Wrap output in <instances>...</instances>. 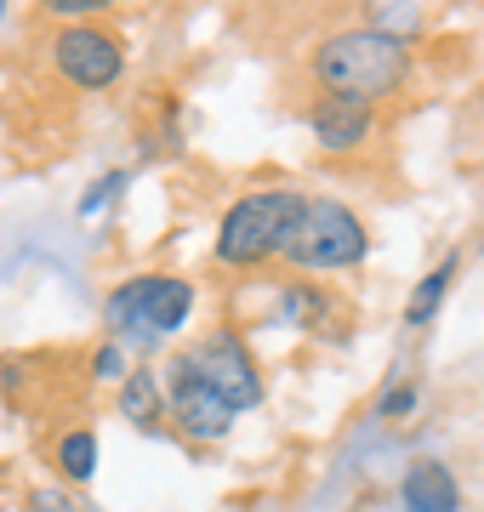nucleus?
<instances>
[{
    "mask_svg": "<svg viewBox=\"0 0 484 512\" xmlns=\"http://www.w3.org/2000/svg\"><path fill=\"white\" fill-rule=\"evenodd\" d=\"M308 74L325 97H359V103L382 109L410 80V40L393 35L388 23H348V29L314 40Z\"/></svg>",
    "mask_w": 484,
    "mask_h": 512,
    "instance_id": "1",
    "label": "nucleus"
},
{
    "mask_svg": "<svg viewBox=\"0 0 484 512\" xmlns=\"http://www.w3.org/2000/svg\"><path fill=\"white\" fill-rule=\"evenodd\" d=\"M302 211H308V194H302V188H285V183L245 188L240 200L223 211L217 239H211L217 268L251 274V268H268V262H285L291 245H297Z\"/></svg>",
    "mask_w": 484,
    "mask_h": 512,
    "instance_id": "2",
    "label": "nucleus"
},
{
    "mask_svg": "<svg viewBox=\"0 0 484 512\" xmlns=\"http://www.w3.org/2000/svg\"><path fill=\"white\" fill-rule=\"evenodd\" d=\"M194 279L188 274H131L103 296V325L109 342H154V336H177L194 313Z\"/></svg>",
    "mask_w": 484,
    "mask_h": 512,
    "instance_id": "3",
    "label": "nucleus"
},
{
    "mask_svg": "<svg viewBox=\"0 0 484 512\" xmlns=\"http://www.w3.org/2000/svg\"><path fill=\"white\" fill-rule=\"evenodd\" d=\"M371 256V228L359 217L354 205L331 200V194H308V211H302V228H297V245L285 256V268L297 279L308 274H348Z\"/></svg>",
    "mask_w": 484,
    "mask_h": 512,
    "instance_id": "4",
    "label": "nucleus"
},
{
    "mask_svg": "<svg viewBox=\"0 0 484 512\" xmlns=\"http://www.w3.org/2000/svg\"><path fill=\"white\" fill-rule=\"evenodd\" d=\"M177 359H183V365L194 370V376H200L228 410H257V404L268 399L262 365H257V353H251V342L240 336V325H211L200 342L183 348Z\"/></svg>",
    "mask_w": 484,
    "mask_h": 512,
    "instance_id": "5",
    "label": "nucleus"
},
{
    "mask_svg": "<svg viewBox=\"0 0 484 512\" xmlns=\"http://www.w3.org/2000/svg\"><path fill=\"white\" fill-rule=\"evenodd\" d=\"M52 74L69 92H109L114 80L126 74V40L114 35L109 23H57L46 40Z\"/></svg>",
    "mask_w": 484,
    "mask_h": 512,
    "instance_id": "6",
    "label": "nucleus"
},
{
    "mask_svg": "<svg viewBox=\"0 0 484 512\" xmlns=\"http://www.w3.org/2000/svg\"><path fill=\"white\" fill-rule=\"evenodd\" d=\"M160 382H166V427L177 433V439H188V444H223L228 433H234V416H240V410H228V404L217 399V393H211V387H205L183 359L160 365Z\"/></svg>",
    "mask_w": 484,
    "mask_h": 512,
    "instance_id": "7",
    "label": "nucleus"
},
{
    "mask_svg": "<svg viewBox=\"0 0 484 512\" xmlns=\"http://www.w3.org/2000/svg\"><path fill=\"white\" fill-rule=\"evenodd\" d=\"M308 131H314V148L331 154V160H348V154H365L382 131V109L376 103H359V97H314L308 109Z\"/></svg>",
    "mask_w": 484,
    "mask_h": 512,
    "instance_id": "8",
    "label": "nucleus"
},
{
    "mask_svg": "<svg viewBox=\"0 0 484 512\" xmlns=\"http://www.w3.org/2000/svg\"><path fill=\"white\" fill-rule=\"evenodd\" d=\"M399 507L405 512H462V484L450 473V461L416 456L399 478Z\"/></svg>",
    "mask_w": 484,
    "mask_h": 512,
    "instance_id": "9",
    "label": "nucleus"
},
{
    "mask_svg": "<svg viewBox=\"0 0 484 512\" xmlns=\"http://www.w3.org/2000/svg\"><path fill=\"white\" fill-rule=\"evenodd\" d=\"M342 319V302H336L319 279H285L280 285V325L302 330V336H319L325 325Z\"/></svg>",
    "mask_w": 484,
    "mask_h": 512,
    "instance_id": "10",
    "label": "nucleus"
},
{
    "mask_svg": "<svg viewBox=\"0 0 484 512\" xmlns=\"http://www.w3.org/2000/svg\"><path fill=\"white\" fill-rule=\"evenodd\" d=\"M120 416L137 421L143 433H160L166 427V382H160V365L126 370V382H120Z\"/></svg>",
    "mask_w": 484,
    "mask_h": 512,
    "instance_id": "11",
    "label": "nucleus"
},
{
    "mask_svg": "<svg viewBox=\"0 0 484 512\" xmlns=\"http://www.w3.org/2000/svg\"><path fill=\"white\" fill-rule=\"evenodd\" d=\"M456 274H462V251H445V256L428 268V274L416 279V291H410V302H405V325H410V330H428L433 319H439V308L450 302V285H456Z\"/></svg>",
    "mask_w": 484,
    "mask_h": 512,
    "instance_id": "12",
    "label": "nucleus"
},
{
    "mask_svg": "<svg viewBox=\"0 0 484 512\" xmlns=\"http://www.w3.org/2000/svg\"><path fill=\"white\" fill-rule=\"evenodd\" d=\"M52 461H57V478L63 484H92L97 478V433L92 427H69L52 444Z\"/></svg>",
    "mask_w": 484,
    "mask_h": 512,
    "instance_id": "13",
    "label": "nucleus"
},
{
    "mask_svg": "<svg viewBox=\"0 0 484 512\" xmlns=\"http://www.w3.org/2000/svg\"><path fill=\"white\" fill-rule=\"evenodd\" d=\"M416 399H422V387L410 382V376L405 382H388L382 387V399L371 404V416L376 421H405V416H416Z\"/></svg>",
    "mask_w": 484,
    "mask_h": 512,
    "instance_id": "14",
    "label": "nucleus"
},
{
    "mask_svg": "<svg viewBox=\"0 0 484 512\" xmlns=\"http://www.w3.org/2000/svg\"><path fill=\"white\" fill-rule=\"evenodd\" d=\"M126 183H131V171H103L86 194H80V205H75V217H97L103 205H114L120 194H126Z\"/></svg>",
    "mask_w": 484,
    "mask_h": 512,
    "instance_id": "15",
    "label": "nucleus"
},
{
    "mask_svg": "<svg viewBox=\"0 0 484 512\" xmlns=\"http://www.w3.org/2000/svg\"><path fill=\"white\" fill-rule=\"evenodd\" d=\"M126 370H131V359H126V348L120 342H97L92 348V382H103V387H120L126 382Z\"/></svg>",
    "mask_w": 484,
    "mask_h": 512,
    "instance_id": "16",
    "label": "nucleus"
},
{
    "mask_svg": "<svg viewBox=\"0 0 484 512\" xmlns=\"http://www.w3.org/2000/svg\"><path fill=\"white\" fill-rule=\"evenodd\" d=\"M40 12L57 18V23H97L103 12H109V0H46Z\"/></svg>",
    "mask_w": 484,
    "mask_h": 512,
    "instance_id": "17",
    "label": "nucleus"
},
{
    "mask_svg": "<svg viewBox=\"0 0 484 512\" xmlns=\"http://www.w3.org/2000/svg\"><path fill=\"white\" fill-rule=\"evenodd\" d=\"M29 512H80L69 490H29Z\"/></svg>",
    "mask_w": 484,
    "mask_h": 512,
    "instance_id": "18",
    "label": "nucleus"
},
{
    "mask_svg": "<svg viewBox=\"0 0 484 512\" xmlns=\"http://www.w3.org/2000/svg\"><path fill=\"white\" fill-rule=\"evenodd\" d=\"M0 18H6V6H0Z\"/></svg>",
    "mask_w": 484,
    "mask_h": 512,
    "instance_id": "19",
    "label": "nucleus"
}]
</instances>
